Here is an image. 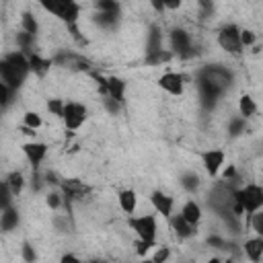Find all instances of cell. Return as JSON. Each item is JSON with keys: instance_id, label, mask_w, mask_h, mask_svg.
Wrapping results in <instances>:
<instances>
[{"instance_id": "cell-1", "label": "cell", "mask_w": 263, "mask_h": 263, "mask_svg": "<svg viewBox=\"0 0 263 263\" xmlns=\"http://www.w3.org/2000/svg\"><path fill=\"white\" fill-rule=\"evenodd\" d=\"M29 74H31V68H29V60L25 51L14 49L0 60V80L8 84L12 90L21 88Z\"/></svg>"}, {"instance_id": "cell-2", "label": "cell", "mask_w": 263, "mask_h": 263, "mask_svg": "<svg viewBox=\"0 0 263 263\" xmlns=\"http://www.w3.org/2000/svg\"><path fill=\"white\" fill-rule=\"evenodd\" d=\"M37 2L45 12L66 23V27L76 25L80 18V4L76 0H37Z\"/></svg>"}, {"instance_id": "cell-3", "label": "cell", "mask_w": 263, "mask_h": 263, "mask_svg": "<svg viewBox=\"0 0 263 263\" xmlns=\"http://www.w3.org/2000/svg\"><path fill=\"white\" fill-rule=\"evenodd\" d=\"M168 49L173 51L175 58H181V60L193 58L197 53V47L191 39V33L185 29H179V27L168 33Z\"/></svg>"}, {"instance_id": "cell-4", "label": "cell", "mask_w": 263, "mask_h": 263, "mask_svg": "<svg viewBox=\"0 0 263 263\" xmlns=\"http://www.w3.org/2000/svg\"><path fill=\"white\" fill-rule=\"evenodd\" d=\"M127 226L134 230V234L142 240H148V242H156V236H158V222H156V216L154 214H140V216H129L127 220Z\"/></svg>"}, {"instance_id": "cell-5", "label": "cell", "mask_w": 263, "mask_h": 263, "mask_svg": "<svg viewBox=\"0 0 263 263\" xmlns=\"http://www.w3.org/2000/svg\"><path fill=\"white\" fill-rule=\"evenodd\" d=\"M197 80L208 82V84L214 86L220 95H224V92L230 88V84H232V74H230L228 68H222V66H208V68L199 70Z\"/></svg>"}, {"instance_id": "cell-6", "label": "cell", "mask_w": 263, "mask_h": 263, "mask_svg": "<svg viewBox=\"0 0 263 263\" xmlns=\"http://www.w3.org/2000/svg\"><path fill=\"white\" fill-rule=\"evenodd\" d=\"M88 117V109L86 105L78 103V101H66L64 103V111H62V121H64V127H68L70 132H76L78 127L84 125Z\"/></svg>"}, {"instance_id": "cell-7", "label": "cell", "mask_w": 263, "mask_h": 263, "mask_svg": "<svg viewBox=\"0 0 263 263\" xmlns=\"http://www.w3.org/2000/svg\"><path fill=\"white\" fill-rule=\"evenodd\" d=\"M216 41H218V45H220L224 51H228V53H232V55H238V53L245 49L242 43H240V29H238L234 23L224 25V27L218 31V35H216Z\"/></svg>"}, {"instance_id": "cell-8", "label": "cell", "mask_w": 263, "mask_h": 263, "mask_svg": "<svg viewBox=\"0 0 263 263\" xmlns=\"http://www.w3.org/2000/svg\"><path fill=\"white\" fill-rule=\"evenodd\" d=\"M199 160H201V166L205 171L208 177H218L224 162H226V152L220 150V148H208L203 152H199Z\"/></svg>"}, {"instance_id": "cell-9", "label": "cell", "mask_w": 263, "mask_h": 263, "mask_svg": "<svg viewBox=\"0 0 263 263\" xmlns=\"http://www.w3.org/2000/svg\"><path fill=\"white\" fill-rule=\"evenodd\" d=\"M185 82H187V78L181 72H164L158 78V86L171 97H181L185 92Z\"/></svg>"}, {"instance_id": "cell-10", "label": "cell", "mask_w": 263, "mask_h": 263, "mask_svg": "<svg viewBox=\"0 0 263 263\" xmlns=\"http://www.w3.org/2000/svg\"><path fill=\"white\" fill-rule=\"evenodd\" d=\"M47 144L45 142H37V140H31V142H27V144H23V154H25V158H27V162L33 166V168H37L43 160H45V156H47Z\"/></svg>"}, {"instance_id": "cell-11", "label": "cell", "mask_w": 263, "mask_h": 263, "mask_svg": "<svg viewBox=\"0 0 263 263\" xmlns=\"http://www.w3.org/2000/svg\"><path fill=\"white\" fill-rule=\"evenodd\" d=\"M150 205L154 208V212L156 214H160V216H164V218H168L171 214H173V210H175V197H171L168 193H164V191H152L150 193Z\"/></svg>"}, {"instance_id": "cell-12", "label": "cell", "mask_w": 263, "mask_h": 263, "mask_svg": "<svg viewBox=\"0 0 263 263\" xmlns=\"http://www.w3.org/2000/svg\"><path fill=\"white\" fill-rule=\"evenodd\" d=\"M117 203H119L121 212H125L127 216H132L138 210V193L134 189H121L117 193Z\"/></svg>"}, {"instance_id": "cell-13", "label": "cell", "mask_w": 263, "mask_h": 263, "mask_svg": "<svg viewBox=\"0 0 263 263\" xmlns=\"http://www.w3.org/2000/svg\"><path fill=\"white\" fill-rule=\"evenodd\" d=\"M181 218L185 220V222H189L191 226H197L199 222H201V205L195 201V199H187L185 203H183V208H181Z\"/></svg>"}, {"instance_id": "cell-14", "label": "cell", "mask_w": 263, "mask_h": 263, "mask_svg": "<svg viewBox=\"0 0 263 263\" xmlns=\"http://www.w3.org/2000/svg\"><path fill=\"white\" fill-rule=\"evenodd\" d=\"M105 95L123 103V97H125V80L117 78V76H109L105 80Z\"/></svg>"}, {"instance_id": "cell-15", "label": "cell", "mask_w": 263, "mask_h": 263, "mask_svg": "<svg viewBox=\"0 0 263 263\" xmlns=\"http://www.w3.org/2000/svg\"><path fill=\"white\" fill-rule=\"evenodd\" d=\"M168 220H171V228L177 232L179 238H191V236L195 234V228H197V226H191L189 222H185V220L181 218V214H171Z\"/></svg>"}, {"instance_id": "cell-16", "label": "cell", "mask_w": 263, "mask_h": 263, "mask_svg": "<svg viewBox=\"0 0 263 263\" xmlns=\"http://www.w3.org/2000/svg\"><path fill=\"white\" fill-rule=\"evenodd\" d=\"M242 249H245L247 257H249L253 263H259V261L263 259V236L255 234L253 238H247V242H245Z\"/></svg>"}, {"instance_id": "cell-17", "label": "cell", "mask_w": 263, "mask_h": 263, "mask_svg": "<svg viewBox=\"0 0 263 263\" xmlns=\"http://www.w3.org/2000/svg\"><path fill=\"white\" fill-rule=\"evenodd\" d=\"M18 226V212L8 203L4 208H0V228L2 230H14Z\"/></svg>"}, {"instance_id": "cell-18", "label": "cell", "mask_w": 263, "mask_h": 263, "mask_svg": "<svg viewBox=\"0 0 263 263\" xmlns=\"http://www.w3.org/2000/svg\"><path fill=\"white\" fill-rule=\"evenodd\" d=\"M27 60H29V68H31V72H33V74H39V76H43V74L49 70V66H51L49 60L41 58V55L35 53V51H29Z\"/></svg>"}, {"instance_id": "cell-19", "label": "cell", "mask_w": 263, "mask_h": 263, "mask_svg": "<svg viewBox=\"0 0 263 263\" xmlns=\"http://www.w3.org/2000/svg\"><path fill=\"white\" fill-rule=\"evenodd\" d=\"M173 58H175L173 51L166 49V47H162V49H156V51L146 53V64L148 66H162V64H168Z\"/></svg>"}, {"instance_id": "cell-20", "label": "cell", "mask_w": 263, "mask_h": 263, "mask_svg": "<svg viewBox=\"0 0 263 263\" xmlns=\"http://www.w3.org/2000/svg\"><path fill=\"white\" fill-rule=\"evenodd\" d=\"M238 113H240V117H245V119L257 115V103H255V99H253L251 95H242V97L238 99Z\"/></svg>"}, {"instance_id": "cell-21", "label": "cell", "mask_w": 263, "mask_h": 263, "mask_svg": "<svg viewBox=\"0 0 263 263\" xmlns=\"http://www.w3.org/2000/svg\"><path fill=\"white\" fill-rule=\"evenodd\" d=\"M6 187H8V191H10V195L14 197V195H18L21 191H23V187H25V177H23V173H18V171H12L8 177H6Z\"/></svg>"}, {"instance_id": "cell-22", "label": "cell", "mask_w": 263, "mask_h": 263, "mask_svg": "<svg viewBox=\"0 0 263 263\" xmlns=\"http://www.w3.org/2000/svg\"><path fill=\"white\" fill-rule=\"evenodd\" d=\"M162 47H164L162 45V33L156 27H152L150 33H148V41H146V53L156 51V49H162Z\"/></svg>"}, {"instance_id": "cell-23", "label": "cell", "mask_w": 263, "mask_h": 263, "mask_svg": "<svg viewBox=\"0 0 263 263\" xmlns=\"http://www.w3.org/2000/svg\"><path fill=\"white\" fill-rule=\"evenodd\" d=\"M21 27H23L25 33H31V35H37V33H39V23H37V18H35L33 12H23V16H21Z\"/></svg>"}, {"instance_id": "cell-24", "label": "cell", "mask_w": 263, "mask_h": 263, "mask_svg": "<svg viewBox=\"0 0 263 263\" xmlns=\"http://www.w3.org/2000/svg\"><path fill=\"white\" fill-rule=\"evenodd\" d=\"M95 8H97V12H111V14H119V10H121L119 0H97Z\"/></svg>"}, {"instance_id": "cell-25", "label": "cell", "mask_w": 263, "mask_h": 263, "mask_svg": "<svg viewBox=\"0 0 263 263\" xmlns=\"http://www.w3.org/2000/svg\"><path fill=\"white\" fill-rule=\"evenodd\" d=\"M249 226L253 228L255 234L263 236V208L253 212V214H249Z\"/></svg>"}, {"instance_id": "cell-26", "label": "cell", "mask_w": 263, "mask_h": 263, "mask_svg": "<svg viewBox=\"0 0 263 263\" xmlns=\"http://www.w3.org/2000/svg\"><path fill=\"white\" fill-rule=\"evenodd\" d=\"M23 125L25 127H31V129H39L43 125V119H41V115L37 111H27L23 115Z\"/></svg>"}, {"instance_id": "cell-27", "label": "cell", "mask_w": 263, "mask_h": 263, "mask_svg": "<svg viewBox=\"0 0 263 263\" xmlns=\"http://www.w3.org/2000/svg\"><path fill=\"white\" fill-rule=\"evenodd\" d=\"M199 181H201V179H199L197 173H187V175L181 177V185H183L187 191H191V193L199 189Z\"/></svg>"}, {"instance_id": "cell-28", "label": "cell", "mask_w": 263, "mask_h": 263, "mask_svg": "<svg viewBox=\"0 0 263 263\" xmlns=\"http://www.w3.org/2000/svg\"><path fill=\"white\" fill-rule=\"evenodd\" d=\"M64 99H49L47 101V111L53 115V117H62V111H64Z\"/></svg>"}, {"instance_id": "cell-29", "label": "cell", "mask_w": 263, "mask_h": 263, "mask_svg": "<svg viewBox=\"0 0 263 263\" xmlns=\"http://www.w3.org/2000/svg\"><path fill=\"white\" fill-rule=\"evenodd\" d=\"M240 43L242 47H251L257 43V33H253L251 29H240Z\"/></svg>"}, {"instance_id": "cell-30", "label": "cell", "mask_w": 263, "mask_h": 263, "mask_svg": "<svg viewBox=\"0 0 263 263\" xmlns=\"http://www.w3.org/2000/svg\"><path fill=\"white\" fill-rule=\"evenodd\" d=\"M154 245H156V242H148V240H142V238H138V240L134 242V247H136V253H138L140 257L148 255V251H150Z\"/></svg>"}, {"instance_id": "cell-31", "label": "cell", "mask_w": 263, "mask_h": 263, "mask_svg": "<svg viewBox=\"0 0 263 263\" xmlns=\"http://www.w3.org/2000/svg\"><path fill=\"white\" fill-rule=\"evenodd\" d=\"M45 201H47V205H49L51 210H58V208L64 203V197H62L58 191H51V193H47V199H45Z\"/></svg>"}, {"instance_id": "cell-32", "label": "cell", "mask_w": 263, "mask_h": 263, "mask_svg": "<svg viewBox=\"0 0 263 263\" xmlns=\"http://www.w3.org/2000/svg\"><path fill=\"white\" fill-rule=\"evenodd\" d=\"M10 92H12V88L0 80V107L8 105V101H10Z\"/></svg>"}, {"instance_id": "cell-33", "label": "cell", "mask_w": 263, "mask_h": 263, "mask_svg": "<svg viewBox=\"0 0 263 263\" xmlns=\"http://www.w3.org/2000/svg\"><path fill=\"white\" fill-rule=\"evenodd\" d=\"M103 105H105V109H107L111 115H115V113L119 111V101H115V99H111V97H107V95H105V99H103Z\"/></svg>"}, {"instance_id": "cell-34", "label": "cell", "mask_w": 263, "mask_h": 263, "mask_svg": "<svg viewBox=\"0 0 263 263\" xmlns=\"http://www.w3.org/2000/svg\"><path fill=\"white\" fill-rule=\"evenodd\" d=\"M168 257H171V249L168 247H158V251L152 255V261L160 263V261H166Z\"/></svg>"}, {"instance_id": "cell-35", "label": "cell", "mask_w": 263, "mask_h": 263, "mask_svg": "<svg viewBox=\"0 0 263 263\" xmlns=\"http://www.w3.org/2000/svg\"><path fill=\"white\" fill-rule=\"evenodd\" d=\"M185 0H164V10H179Z\"/></svg>"}, {"instance_id": "cell-36", "label": "cell", "mask_w": 263, "mask_h": 263, "mask_svg": "<svg viewBox=\"0 0 263 263\" xmlns=\"http://www.w3.org/2000/svg\"><path fill=\"white\" fill-rule=\"evenodd\" d=\"M148 4L152 6L154 12H158V14L164 12V0H148Z\"/></svg>"}, {"instance_id": "cell-37", "label": "cell", "mask_w": 263, "mask_h": 263, "mask_svg": "<svg viewBox=\"0 0 263 263\" xmlns=\"http://www.w3.org/2000/svg\"><path fill=\"white\" fill-rule=\"evenodd\" d=\"M23 257H25L27 261H31V259H35V251H33V249H31L29 245H25V247H23Z\"/></svg>"}, {"instance_id": "cell-38", "label": "cell", "mask_w": 263, "mask_h": 263, "mask_svg": "<svg viewBox=\"0 0 263 263\" xmlns=\"http://www.w3.org/2000/svg\"><path fill=\"white\" fill-rule=\"evenodd\" d=\"M62 259H64V261H78V257H74V255H64Z\"/></svg>"}, {"instance_id": "cell-39", "label": "cell", "mask_w": 263, "mask_h": 263, "mask_svg": "<svg viewBox=\"0 0 263 263\" xmlns=\"http://www.w3.org/2000/svg\"><path fill=\"white\" fill-rule=\"evenodd\" d=\"M212 2H228V0H212Z\"/></svg>"}]
</instances>
